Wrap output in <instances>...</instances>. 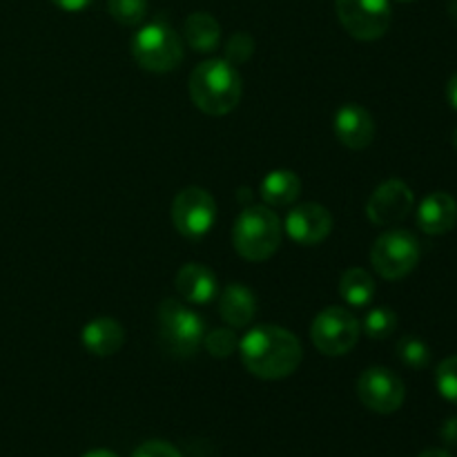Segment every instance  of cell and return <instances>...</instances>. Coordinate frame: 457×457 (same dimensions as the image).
I'll return each mask as SVG.
<instances>
[{
  "label": "cell",
  "mask_w": 457,
  "mask_h": 457,
  "mask_svg": "<svg viewBox=\"0 0 457 457\" xmlns=\"http://www.w3.org/2000/svg\"><path fill=\"white\" fill-rule=\"evenodd\" d=\"M83 457H119V455H114L112 451H105V449H96V451H89V453H85Z\"/></svg>",
  "instance_id": "1f68e13d"
},
{
  "label": "cell",
  "mask_w": 457,
  "mask_h": 457,
  "mask_svg": "<svg viewBox=\"0 0 457 457\" xmlns=\"http://www.w3.org/2000/svg\"><path fill=\"white\" fill-rule=\"evenodd\" d=\"M54 4H56L58 9H62V12H83V9H87L89 4L94 3V0H52Z\"/></svg>",
  "instance_id": "83f0119b"
},
{
  "label": "cell",
  "mask_w": 457,
  "mask_h": 457,
  "mask_svg": "<svg viewBox=\"0 0 457 457\" xmlns=\"http://www.w3.org/2000/svg\"><path fill=\"white\" fill-rule=\"evenodd\" d=\"M457 223V204L446 192H433L420 204L418 208V226L422 232L433 237L446 235Z\"/></svg>",
  "instance_id": "9a60e30c"
},
{
  "label": "cell",
  "mask_w": 457,
  "mask_h": 457,
  "mask_svg": "<svg viewBox=\"0 0 457 457\" xmlns=\"http://www.w3.org/2000/svg\"><path fill=\"white\" fill-rule=\"evenodd\" d=\"M217 219V204L204 187H186L172 201V223L179 235L199 239L208 235Z\"/></svg>",
  "instance_id": "9c48e42d"
},
{
  "label": "cell",
  "mask_w": 457,
  "mask_h": 457,
  "mask_svg": "<svg viewBox=\"0 0 457 457\" xmlns=\"http://www.w3.org/2000/svg\"><path fill=\"white\" fill-rule=\"evenodd\" d=\"M442 437H445L446 445H455L457 446V418H451L449 422L442 427Z\"/></svg>",
  "instance_id": "f1b7e54d"
},
{
  "label": "cell",
  "mask_w": 457,
  "mask_h": 457,
  "mask_svg": "<svg viewBox=\"0 0 457 457\" xmlns=\"http://www.w3.org/2000/svg\"><path fill=\"white\" fill-rule=\"evenodd\" d=\"M259 195L272 208H284L295 204L302 195V181L293 170H272L263 177L259 186Z\"/></svg>",
  "instance_id": "ac0fdd59"
},
{
  "label": "cell",
  "mask_w": 457,
  "mask_h": 457,
  "mask_svg": "<svg viewBox=\"0 0 457 457\" xmlns=\"http://www.w3.org/2000/svg\"><path fill=\"white\" fill-rule=\"evenodd\" d=\"M344 29L357 40H378L391 27V0H335Z\"/></svg>",
  "instance_id": "ba28073f"
},
{
  "label": "cell",
  "mask_w": 457,
  "mask_h": 457,
  "mask_svg": "<svg viewBox=\"0 0 457 457\" xmlns=\"http://www.w3.org/2000/svg\"><path fill=\"white\" fill-rule=\"evenodd\" d=\"M159 333L165 351L177 357H190L204 344L205 324L179 299H163L159 306Z\"/></svg>",
  "instance_id": "5b68a950"
},
{
  "label": "cell",
  "mask_w": 457,
  "mask_h": 457,
  "mask_svg": "<svg viewBox=\"0 0 457 457\" xmlns=\"http://www.w3.org/2000/svg\"><path fill=\"white\" fill-rule=\"evenodd\" d=\"M232 244L239 257L248 262H266L281 245L279 217L263 205H250L237 219Z\"/></svg>",
  "instance_id": "3957f363"
},
{
  "label": "cell",
  "mask_w": 457,
  "mask_h": 457,
  "mask_svg": "<svg viewBox=\"0 0 457 457\" xmlns=\"http://www.w3.org/2000/svg\"><path fill=\"white\" fill-rule=\"evenodd\" d=\"M174 286H177L179 297L190 303H196V306L212 302L219 290L217 275L208 266H204V263H186L177 272Z\"/></svg>",
  "instance_id": "5bb4252c"
},
{
  "label": "cell",
  "mask_w": 457,
  "mask_h": 457,
  "mask_svg": "<svg viewBox=\"0 0 457 457\" xmlns=\"http://www.w3.org/2000/svg\"><path fill=\"white\" fill-rule=\"evenodd\" d=\"M453 145H455V150H457V128H455V132H453Z\"/></svg>",
  "instance_id": "836d02e7"
},
{
  "label": "cell",
  "mask_w": 457,
  "mask_h": 457,
  "mask_svg": "<svg viewBox=\"0 0 457 457\" xmlns=\"http://www.w3.org/2000/svg\"><path fill=\"white\" fill-rule=\"evenodd\" d=\"M333 230V217L320 204H302L286 217V232L295 244L317 245Z\"/></svg>",
  "instance_id": "7c38bea8"
},
{
  "label": "cell",
  "mask_w": 457,
  "mask_h": 457,
  "mask_svg": "<svg viewBox=\"0 0 457 457\" xmlns=\"http://www.w3.org/2000/svg\"><path fill=\"white\" fill-rule=\"evenodd\" d=\"M183 36H186V43L190 45L195 52L210 54L219 47V43H221V27H219L217 18L210 16V13L195 12L186 18Z\"/></svg>",
  "instance_id": "d6986e66"
},
{
  "label": "cell",
  "mask_w": 457,
  "mask_h": 457,
  "mask_svg": "<svg viewBox=\"0 0 457 457\" xmlns=\"http://www.w3.org/2000/svg\"><path fill=\"white\" fill-rule=\"evenodd\" d=\"M420 262V241L406 230H388L370 248V263L382 279L397 281L415 270Z\"/></svg>",
  "instance_id": "8992f818"
},
{
  "label": "cell",
  "mask_w": 457,
  "mask_h": 457,
  "mask_svg": "<svg viewBox=\"0 0 457 457\" xmlns=\"http://www.w3.org/2000/svg\"><path fill=\"white\" fill-rule=\"evenodd\" d=\"M436 384L437 391L445 400L457 406V355L446 357L436 370Z\"/></svg>",
  "instance_id": "d4e9b609"
},
{
  "label": "cell",
  "mask_w": 457,
  "mask_h": 457,
  "mask_svg": "<svg viewBox=\"0 0 457 457\" xmlns=\"http://www.w3.org/2000/svg\"><path fill=\"white\" fill-rule=\"evenodd\" d=\"M219 312L230 328H244L257 315V299L245 286L230 284L219 299Z\"/></svg>",
  "instance_id": "e0dca14e"
},
{
  "label": "cell",
  "mask_w": 457,
  "mask_h": 457,
  "mask_svg": "<svg viewBox=\"0 0 457 457\" xmlns=\"http://www.w3.org/2000/svg\"><path fill=\"white\" fill-rule=\"evenodd\" d=\"M402 3H413V0H402Z\"/></svg>",
  "instance_id": "e575fe53"
},
{
  "label": "cell",
  "mask_w": 457,
  "mask_h": 457,
  "mask_svg": "<svg viewBox=\"0 0 457 457\" xmlns=\"http://www.w3.org/2000/svg\"><path fill=\"white\" fill-rule=\"evenodd\" d=\"M397 357H400L402 364L409 366V369H427L428 361H431V348H428L420 337L406 335V337H402L400 344H397Z\"/></svg>",
  "instance_id": "7402d4cb"
},
{
  "label": "cell",
  "mask_w": 457,
  "mask_h": 457,
  "mask_svg": "<svg viewBox=\"0 0 457 457\" xmlns=\"http://www.w3.org/2000/svg\"><path fill=\"white\" fill-rule=\"evenodd\" d=\"M132 457H181V453L172 445H168V442L152 440L138 446Z\"/></svg>",
  "instance_id": "4316f807"
},
{
  "label": "cell",
  "mask_w": 457,
  "mask_h": 457,
  "mask_svg": "<svg viewBox=\"0 0 457 457\" xmlns=\"http://www.w3.org/2000/svg\"><path fill=\"white\" fill-rule=\"evenodd\" d=\"M446 98H449L451 107L457 110V74L451 76L449 83H446Z\"/></svg>",
  "instance_id": "f546056e"
},
{
  "label": "cell",
  "mask_w": 457,
  "mask_h": 457,
  "mask_svg": "<svg viewBox=\"0 0 457 457\" xmlns=\"http://www.w3.org/2000/svg\"><path fill=\"white\" fill-rule=\"evenodd\" d=\"M132 56L143 70L168 74L183 61V40L165 22H150L132 38Z\"/></svg>",
  "instance_id": "277c9868"
},
{
  "label": "cell",
  "mask_w": 457,
  "mask_h": 457,
  "mask_svg": "<svg viewBox=\"0 0 457 457\" xmlns=\"http://www.w3.org/2000/svg\"><path fill=\"white\" fill-rule=\"evenodd\" d=\"M449 12H451V16L457 18V0H451V4H449Z\"/></svg>",
  "instance_id": "d6a6232c"
},
{
  "label": "cell",
  "mask_w": 457,
  "mask_h": 457,
  "mask_svg": "<svg viewBox=\"0 0 457 457\" xmlns=\"http://www.w3.org/2000/svg\"><path fill=\"white\" fill-rule=\"evenodd\" d=\"M357 397L373 413L391 415L404 404L406 388L393 370L373 366V369H366L357 379Z\"/></svg>",
  "instance_id": "30bf717a"
},
{
  "label": "cell",
  "mask_w": 457,
  "mask_h": 457,
  "mask_svg": "<svg viewBox=\"0 0 457 457\" xmlns=\"http://www.w3.org/2000/svg\"><path fill=\"white\" fill-rule=\"evenodd\" d=\"M333 129L337 141L351 150H366L375 138L373 116L357 103L339 107L333 120Z\"/></svg>",
  "instance_id": "4fadbf2b"
},
{
  "label": "cell",
  "mask_w": 457,
  "mask_h": 457,
  "mask_svg": "<svg viewBox=\"0 0 457 457\" xmlns=\"http://www.w3.org/2000/svg\"><path fill=\"white\" fill-rule=\"evenodd\" d=\"M339 295L348 306L361 308L370 303L375 295V281L364 268H348L339 279Z\"/></svg>",
  "instance_id": "ffe728a7"
},
{
  "label": "cell",
  "mask_w": 457,
  "mask_h": 457,
  "mask_svg": "<svg viewBox=\"0 0 457 457\" xmlns=\"http://www.w3.org/2000/svg\"><path fill=\"white\" fill-rule=\"evenodd\" d=\"M397 328V312L393 308L378 306L364 317V324L361 330L369 335L370 339H386L395 333Z\"/></svg>",
  "instance_id": "44dd1931"
},
{
  "label": "cell",
  "mask_w": 457,
  "mask_h": 457,
  "mask_svg": "<svg viewBox=\"0 0 457 457\" xmlns=\"http://www.w3.org/2000/svg\"><path fill=\"white\" fill-rule=\"evenodd\" d=\"M80 342L92 355L112 357L123 348L125 330L112 317H96L80 333Z\"/></svg>",
  "instance_id": "2e32d148"
},
{
  "label": "cell",
  "mask_w": 457,
  "mask_h": 457,
  "mask_svg": "<svg viewBox=\"0 0 457 457\" xmlns=\"http://www.w3.org/2000/svg\"><path fill=\"white\" fill-rule=\"evenodd\" d=\"M418 457H453V455L445 449H428V451H424V453H420Z\"/></svg>",
  "instance_id": "4dcf8cb0"
},
{
  "label": "cell",
  "mask_w": 457,
  "mask_h": 457,
  "mask_svg": "<svg viewBox=\"0 0 457 457\" xmlns=\"http://www.w3.org/2000/svg\"><path fill=\"white\" fill-rule=\"evenodd\" d=\"M254 54V40L253 36L245 34V31H237L230 36L226 45V61L232 65H241V62L250 61V56Z\"/></svg>",
  "instance_id": "484cf974"
},
{
  "label": "cell",
  "mask_w": 457,
  "mask_h": 457,
  "mask_svg": "<svg viewBox=\"0 0 457 457\" xmlns=\"http://www.w3.org/2000/svg\"><path fill=\"white\" fill-rule=\"evenodd\" d=\"M245 370L259 379H284L299 369L303 351L299 339L281 326H257L239 339Z\"/></svg>",
  "instance_id": "6da1fadb"
},
{
  "label": "cell",
  "mask_w": 457,
  "mask_h": 457,
  "mask_svg": "<svg viewBox=\"0 0 457 457\" xmlns=\"http://www.w3.org/2000/svg\"><path fill=\"white\" fill-rule=\"evenodd\" d=\"M244 94V83L232 62L210 58L190 74V98L204 114L226 116L235 110Z\"/></svg>",
  "instance_id": "7a4b0ae2"
},
{
  "label": "cell",
  "mask_w": 457,
  "mask_h": 457,
  "mask_svg": "<svg viewBox=\"0 0 457 457\" xmlns=\"http://www.w3.org/2000/svg\"><path fill=\"white\" fill-rule=\"evenodd\" d=\"M204 344L205 348H208L210 355L219 357V360L230 357L232 353L239 351V339H237L235 330L232 328H214L212 333L205 335Z\"/></svg>",
  "instance_id": "cb8c5ba5"
},
{
  "label": "cell",
  "mask_w": 457,
  "mask_h": 457,
  "mask_svg": "<svg viewBox=\"0 0 457 457\" xmlns=\"http://www.w3.org/2000/svg\"><path fill=\"white\" fill-rule=\"evenodd\" d=\"M413 205V190L404 181L391 179L370 195L369 204H366V214L375 226H393V223L404 221Z\"/></svg>",
  "instance_id": "8fae6325"
},
{
  "label": "cell",
  "mask_w": 457,
  "mask_h": 457,
  "mask_svg": "<svg viewBox=\"0 0 457 457\" xmlns=\"http://www.w3.org/2000/svg\"><path fill=\"white\" fill-rule=\"evenodd\" d=\"M112 18L125 27H134L143 22L147 13V0H107Z\"/></svg>",
  "instance_id": "603a6c76"
},
{
  "label": "cell",
  "mask_w": 457,
  "mask_h": 457,
  "mask_svg": "<svg viewBox=\"0 0 457 457\" xmlns=\"http://www.w3.org/2000/svg\"><path fill=\"white\" fill-rule=\"evenodd\" d=\"M361 324L346 308L330 306L312 320L311 339L320 353L328 357H342L360 342Z\"/></svg>",
  "instance_id": "52a82bcc"
}]
</instances>
